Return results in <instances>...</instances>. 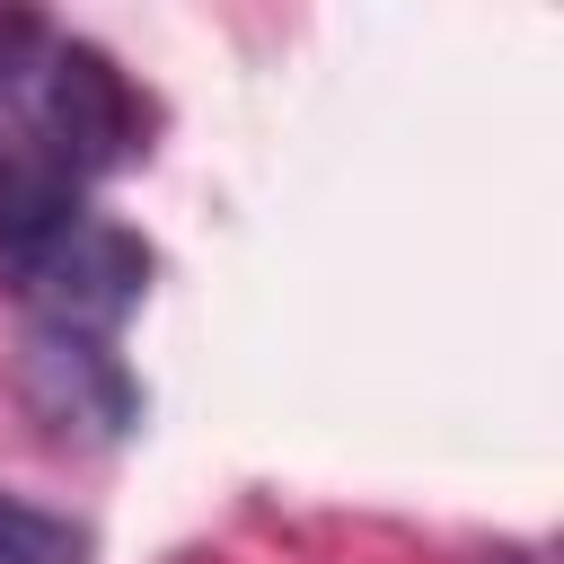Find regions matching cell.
Masks as SVG:
<instances>
[{"label": "cell", "mask_w": 564, "mask_h": 564, "mask_svg": "<svg viewBox=\"0 0 564 564\" xmlns=\"http://www.w3.org/2000/svg\"><path fill=\"white\" fill-rule=\"evenodd\" d=\"M88 555L97 546H88V529L70 511H44V502L0 485V564H88Z\"/></svg>", "instance_id": "cell-2"}, {"label": "cell", "mask_w": 564, "mask_h": 564, "mask_svg": "<svg viewBox=\"0 0 564 564\" xmlns=\"http://www.w3.org/2000/svg\"><path fill=\"white\" fill-rule=\"evenodd\" d=\"M0 141L97 194L150 150V97L106 44L0 9Z\"/></svg>", "instance_id": "cell-1"}]
</instances>
